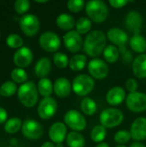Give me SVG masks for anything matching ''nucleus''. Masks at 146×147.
Returning <instances> with one entry per match:
<instances>
[{"label":"nucleus","instance_id":"obj_29","mask_svg":"<svg viewBox=\"0 0 146 147\" xmlns=\"http://www.w3.org/2000/svg\"><path fill=\"white\" fill-rule=\"evenodd\" d=\"M80 107L81 110L87 115H92L97 110V105L96 102L89 97H84L81 102Z\"/></svg>","mask_w":146,"mask_h":147},{"label":"nucleus","instance_id":"obj_31","mask_svg":"<svg viewBox=\"0 0 146 147\" xmlns=\"http://www.w3.org/2000/svg\"><path fill=\"white\" fill-rule=\"evenodd\" d=\"M17 90L16 84L13 81H6L0 86V95L3 97H10Z\"/></svg>","mask_w":146,"mask_h":147},{"label":"nucleus","instance_id":"obj_40","mask_svg":"<svg viewBox=\"0 0 146 147\" xmlns=\"http://www.w3.org/2000/svg\"><path fill=\"white\" fill-rule=\"evenodd\" d=\"M126 90L130 92V93H134L137 92V89H138V82L133 79V78H130L126 81Z\"/></svg>","mask_w":146,"mask_h":147},{"label":"nucleus","instance_id":"obj_50","mask_svg":"<svg viewBox=\"0 0 146 147\" xmlns=\"http://www.w3.org/2000/svg\"><path fill=\"white\" fill-rule=\"evenodd\" d=\"M0 36H1V34H0Z\"/></svg>","mask_w":146,"mask_h":147},{"label":"nucleus","instance_id":"obj_1","mask_svg":"<svg viewBox=\"0 0 146 147\" xmlns=\"http://www.w3.org/2000/svg\"><path fill=\"white\" fill-rule=\"evenodd\" d=\"M106 41L107 38L102 31L94 30L86 36L83 42V50L90 57L99 56L105 49Z\"/></svg>","mask_w":146,"mask_h":147},{"label":"nucleus","instance_id":"obj_4","mask_svg":"<svg viewBox=\"0 0 146 147\" xmlns=\"http://www.w3.org/2000/svg\"><path fill=\"white\" fill-rule=\"evenodd\" d=\"M124 115L117 109H106L100 115V122L105 128H113L121 124Z\"/></svg>","mask_w":146,"mask_h":147},{"label":"nucleus","instance_id":"obj_6","mask_svg":"<svg viewBox=\"0 0 146 147\" xmlns=\"http://www.w3.org/2000/svg\"><path fill=\"white\" fill-rule=\"evenodd\" d=\"M19 25L24 34L27 36H34L38 33L40 23L36 16L33 14H26L21 17Z\"/></svg>","mask_w":146,"mask_h":147},{"label":"nucleus","instance_id":"obj_24","mask_svg":"<svg viewBox=\"0 0 146 147\" xmlns=\"http://www.w3.org/2000/svg\"><path fill=\"white\" fill-rule=\"evenodd\" d=\"M129 44L132 49L136 53L143 54L146 51V40L141 34H133L129 40Z\"/></svg>","mask_w":146,"mask_h":147},{"label":"nucleus","instance_id":"obj_42","mask_svg":"<svg viewBox=\"0 0 146 147\" xmlns=\"http://www.w3.org/2000/svg\"><path fill=\"white\" fill-rule=\"evenodd\" d=\"M7 117H8V114H7L6 110L3 108L0 107V124H2L4 121H6Z\"/></svg>","mask_w":146,"mask_h":147},{"label":"nucleus","instance_id":"obj_3","mask_svg":"<svg viewBox=\"0 0 146 147\" xmlns=\"http://www.w3.org/2000/svg\"><path fill=\"white\" fill-rule=\"evenodd\" d=\"M85 10L89 19L97 23L103 22L108 15V9L106 3L101 0L89 1L86 3Z\"/></svg>","mask_w":146,"mask_h":147},{"label":"nucleus","instance_id":"obj_33","mask_svg":"<svg viewBox=\"0 0 146 147\" xmlns=\"http://www.w3.org/2000/svg\"><path fill=\"white\" fill-rule=\"evenodd\" d=\"M106 134V128L103 126H96L91 131L90 138L96 143H102L104 140Z\"/></svg>","mask_w":146,"mask_h":147},{"label":"nucleus","instance_id":"obj_28","mask_svg":"<svg viewBox=\"0 0 146 147\" xmlns=\"http://www.w3.org/2000/svg\"><path fill=\"white\" fill-rule=\"evenodd\" d=\"M103 56L107 62L108 63H115L120 56V50L114 45H109L105 47L103 51Z\"/></svg>","mask_w":146,"mask_h":147},{"label":"nucleus","instance_id":"obj_47","mask_svg":"<svg viewBox=\"0 0 146 147\" xmlns=\"http://www.w3.org/2000/svg\"><path fill=\"white\" fill-rule=\"evenodd\" d=\"M56 147H64V146H63V145H62V144H57Z\"/></svg>","mask_w":146,"mask_h":147},{"label":"nucleus","instance_id":"obj_36","mask_svg":"<svg viewBox=\"0 0 146 147\" xmlns=\"http://www.w3.org/2000/svg\"><path fill=\"white\" fill-rule=\"evenodd\" d=\"M53 62L57 67H59L60 69H64V68L67 67L70 61H69V59L66 54L59 52L53 55Z\"/></svg>","mask_w":146,"mask_h":147},{"label":"nucleus","instance_id":"obj_49","mask_svg":"<svg viewBox=\"0 0 146 147\" xmlns=\"http://www.w3.org/2000/svg\"><path fill=\"white\" fill-rule=\"evenodd\" d=\"M9 147H11V146H9Z\"/></svg>","mask_w":146,"mask_h":147},{"label":"nucleus","instance_id":"obj_35","mask_svg":"<svg viewBox=\"0 0 146 147\" xmlns=\"http://www.w3.org/2000/svg\"><path fill=\"white\" fill-rule=\"evenodd\" d=\"M6 44L9 47L14 49H19L22 47L23 40L16 34H10L6 38Z\"/></svg>","mask_w":146,"mask_h":147},{"label":"nucleus","instance_id":"obj_16","mask_svg":"<svg viewBox=\"0 0 146 147\" xmlns=\"http://www.w3.org/2000/svg\"><path fill=\"white\" fill-rule=\"evenodd\" d=\"M132 138L136 141H142L146 140V118H137L131 127Z\"/></svg>","mask_w":146,"mask_h":147},{"label":"nucleus","instance_id":"obj_41","mask_svg":"<svg viewBox=\"0 0 146 147\" xmlns=\"http://www.w3.org/2000/svg\"><path fill=\"white\" fill-rule=\"evenodd\" d=\"M128 3V0H109V4L115 9H120L126 5Z\"/></svg>","mask_w":146,"mask_h":147},{"label":"nucleus","instance_id":"obj_45","mask_svg":"<svg viewBox=\"0 0 146 147\" xmlns=\"http://www.w3.org/2000/svg\"><path fill=\"white\" fill-rule=\"evenodd\" d=\"M96 147H109L108 144V143H105V142H102L100 144H98Z\"/></svg>","mask_w":146,"mask_h":147},{"label":"nucleus","instance_id":"obj_32","mask_svg":"<svg viewBox=\"0 0 146 147\" xmlns=\"http://www.w3.org/2000/svg\"><path fill=\"white\" fill-rule=\"evenodd\" d=\"M91 21L87 17H81L76 22V31L80 34H87L91 28Z\"/></svg>","mask_w":146,"mask_h":147},{"label":"nucleus","instance_id":"obj_22","mask_svg":"<svg viewBox=\"0 0 146 147\" xmlns=\"http://www.w3.org/2000/svg\"><path fill=\"white\" fill-rule=\"evenodd\" d=\"M51 67H52V65H51L50 59L48 58H45V57L41 58L35 64V66H34L35 75L38 78H44L51 71Z\"/></svg>","mask_w":146,"mask_h":147},{"label":"nucleus","instance_id":"obj_10","mask_svg":"<svg viewBox=\"0 0 146 147\" xmlns=\"http://www.w3.org/2000/svg\"><path fill=\"white\" fill-rule=\"evenodd\" d=\"M57 109H58L57 102L55 101V99L49 96V97H44L40 101L37 111L39 116L41 119L48 120L55 115Z\"/></svg>","mask_w":146,"mask_h":147},{"label":"nucleus","instance_id":"obj_23","mask_svg":"<svg viewBox=\"0 0 146 147\" xmlns=\"http://www.w3.org/2000/svg\"><path fill=\"white\" fill-rule=\"evenodd\" d=\"M56 23L57 26L63 30L71 31V29H72L76 26V22L74 17L66 13H62L59 15L56 19Z\"/></svg>","mask_w":146,"mask_h":147},{"label":"nucleus","instance_id":"obj_37","mask_svg":"<svg viewBox=\"0 0 146 147\" xmlns=\"http://www.w3.org/2000/svg\"><path fill=\"white\" fill-rule=\"evenodd\" d=\"M132 138L131 133L126 130H120L117 132L114 135V141L120 145H124L127 143Z\"/></svg>","mask_w":146,"mask_h":147},{"label":"nucleus","instance_id":"obj_13","mask_svg":"<svg viewBox=\"0 0 146 147\" xmlns=\"http://www.w3.org/2000/svg\"><path fill=\"white\" fill-rule=\"evenodd\" d=\"M64 44L66 49L71 53L78 52L83 46V39L76 30H71L64 35Z\"/></svg>","mask_w":146,"mask_h":147},{"label":"nucleus","instance_id":"obj_17","mask_svg":"<svg viewBox=\"0 0 146 147\" xmlns=\"http://www.w3.org/2000/svg\"><path fill=\"white\" fill-rule=\"evenodd\" d=\"M126 25L130 31L134 33V34H139L143 25L141 15L135 10L130 11L126 17Z\"/></svg>","mask_w":146,"mask_h":147},{"label":"nucleus","instance_id":"obj_20","mask_svg":"<svg viewBox=\"0 0 146 147\" xmlns=\"http://www.w3.org/2000/svg\"><path fill=\"white\" fill-rule=\"evenodd\" d=\"M71 90V85L70 81L65 78H59L56 79L53 84V91L57 96L65 98L68 96Z\"/></svg>","mask_w":146,"mask_h":147},{"label":"nucleus","instance_id":"obj_11","mask_svg":"<svg viewBox=\"0 0 146 147\" xmlns=\"http://www.w3.org/2000/svg\"><path fill=\"white\" fill-rule=\"evenodd\" d=\"M22 132L28 140H38L43 134V128L38 121L28 119L22 122Z\"/></svg>","mask_w":146,"mask_h":147},{"label":"nucleus","instance_id":"obj_18","mask_svg":"<svg viewBox=\"0 0 146 147\" xmlns=\"http://www.w3.org/2000/svg\"><path fill=\"white\" fill-rule=\"evenodd\" d=\"M126 98V91L122 87L116 86L110 89L106 96V100L108 104L113 106H117L121 104Z\"/></svg>","mask_w":146,"mask_h":147},{"label":"nucleus","instance_id":"obj_39","mask_svg":"<svg viewBox=\"0 0 146 147\" xmlns=\"http://www.w3.org/2000/svg\"><path fill=\"white\" fill-rule=\"evenodd\" d=\"M85 5L84 1L83 0H70L67 2V9L71 12H79L81 11Z\"/></svg>","mask_w":146,"mask_h":147},{"label":"nucleus","instance_id":"obj_5","mask_svg":"<svg viewBox=\"0 0 146 147\" xmlns=\"http://www.w3.org/2000/svg\"><path fill=\"white\" fill-rule=\"evenodd\" d=\"M95 82L90 76L81 74L76 77L72 83V90L75 94L80 96H85L94 89Z\"/></svg>","mask_w":146,"mask_h":147},{"label":"nucleus","instance_id":"obj_46","mask_svg":"<svg viewBox=\"0 0 146 147\" xmlns=\"http://www.w3.org/2000/svg\"><path fill=\"white\" fill-rule=\"evenodd\" d=\"M36 3H46L47 1L46 0H42V1H40V0H35Z\"/></svg>","mask_w":146,"mask_h":147},{"label":"nucleus","instance_id":"obj_26","mask_svg":"<svg viewBox=\"0 0 146 147\" xmlns=\"http://www.w3.org/2000/svg\"><path fill=\"white\" fill-rule=\"evenodd\" d=\"M38 92L44 97H49L53 91V85L50 79L44 78H41L37 85Z\"/></svg>","mask_w":146,"mask_h":147},{"label":"nucleus","instance_id":"obj_8","mask_svg":"<svg viewBox=\"0 0 146 147\" xmlns=\"http://www.w3.org/2000/svg\"><path fill=\"white\" fill-rule=\"evenodd\" d=\"M39 43L42 49L49 53H54L60 47V39L59 35L51 31L43 33L39 38Z\"/></svg>","mask_w":146,"mask_h":147},{"label":"nucleus","instance_id":"obj_38","mask_svg":"<svg viewBox=\"0 0 146 147\" xmlns=\"http://www.w3.org/2000/svg\"><path fill=\"white\" fill-rule=\"evenodd\" d=\"M15 10L17 14L23 15L25 14L30 7V3L28 0H16L15 2Z\"/></svg>","mask_w":146,"mask_h":147},{"label":"nucleus","instance_id":"obj_21","mask_svg":"<svg viewBox=\"0 0 146 147\" xmlns=\"http://www.w3.org/2000/svg\"><path fill=\"white\" fill-rule=\"evenodd\" d=\"M133 71L139 78H146V53L140 54L133 62Z\"/></svg>","mask_w":146,"mask_h":147},{"label":"nucleus","instance_id":"obj_27","mask_svg":"<svg viewBox=\"0 0 146 147\" xmlns=\"http://www.w3.org/2000/svg\"><path fill=\"white\" fill-rule=\"evenodd\" d=\"M84 139L83 135L77 132H71L66 137V144L68 147H84Z\"/></svg>","mask_w":146,"mask_h":147},{"label":"nucleus","instance_id":"obj_14","mask_svg":"<svg viewBox=\"0 0 146 147\" xmlns=\"http://www.w3.org/2000/svg\"><path fill=\"white\" fill-rule=\"evenodd\" d=\"M33 58L32 51L28 47H22L15 53L13 56V61L18 68H24L32 63Z\"/></svg>","mask_w":146,"mask_h":147},{"label":"nucleus","instance_id":"obj_2","mask_svg":"<svg viewBox=\"0 0 146 147\" xmlns=\"http://www.w3.org/2000/svg\"><path fill=\"white\" fill-rule=\"evenodd\" d=\"M17 96L23 106L27 108L34 107L38 101V90L34 83L28 81L22 84L18 89Z\"/></svg>","mask_w":146,"mask_h":147},{"label":"nucleus","instance_id":"obj_30","mask_svg":"<svg viewBox=\"0 0 146 147\" xmlns=\"http://www.w3.org/2000/svg\"><path fill=\"white\" fill-rule=\"evenodd\" d=\"M22 122L21 119H19L17 117H12L5 122L4 130L7 134H14L19 131V129L22 127Z\"/></svg>","mask_w":146,"mask_h":147},{"label":"nucleus","instance_id":"obj_43","mask_svg":"<svg viewBox=\"0 0 146 147\" xmlns=\"http://www.w3.org/2000/svg\"><path fill=\"white\" fill-rule=\"evenodd\" d=\"M130 147H146V146L144 145V144H142V143H140V142L137 141V142L133 143Z\"/></svg>","mask_w":146,"mask_h":147},{"label":"nucleus","instance_id":"obj_15","mask_svg":"<svg viewBox=\"0 0 146 147\" xmlns=\"http://www.w3.org/2000/svg\"><path fill=\"white\" fill-rule=\"evenodd\" d=\"M67 134L66 126L60 121L53 123L48 132V135L50 140L55 144H62L63 141L65 140Z\"/></svg>","mask_w":146,"mask_h":147},{"label":"nucleus","instance_id":"obj_48","mask_svg":"<svg viewBox=\"0 0 146 147\" xmlns=\"http://www.w3.org/2000/svg\"><path fill=\"white\" fill-rule=\"evenodd\" d=\"M116 147H126V146H124V145H119V146H117Z\"/></svg>","mask_w":146,"mask_h":147},{"label":"nucleus","instance_id":"obj_9","mask_svg":"<svg viewBox=\"0 0 146 147\" xmlns=\"http://www.w3.org/2000/svg\"><path fill=\"white\" fill-rule=\"evenodd\" d=\"M127 108L135 113L144 112L146 110V94L141 92L129 93L126 98Z\"/></svg>","mask_w":146,"mask_h":147},{"label":"nucleus","instance_id":"obj_34","mask_svg":"<svg viewBox=\"0 0 146 147\" xmlns=\"http://www.w3.org/2000/svg\"><path fill=\"white\" fill-rule=\"evenodd\" d=\"M10 78L12 81L15 84H24L28 79V74L25 71V70L17 67L12 70L10 73Z\"/></svg>","mask_w":146,"mask_h":147},{"label":"nucleus","instance_id":"obj_25","mask_svg":"<svg viewBox=\"0 0 146 147\" xmlns=\"http://www.w3.org/2000/svg\"><path fill=\"white\" fill-rule=\"evenodd\" d=\"M87 63V58L83 54H77L74 55L69 62V66L73 71H82Z\"/></svg>","mask_w":146,"mask_h":147},{"label":"nucleus","instance_id":"obj_7","mask_svg":"<svg viewBox=\"0 0 146 147\" xmlns=\"http://www.w3.org/2000/svg\"><path fill=\"white\" fill-rule=\"evenodd\" d=\"M65 123L74 131H82L86 127L87 122L83 115L75 109L67 111L64 117Z\"/></svg>","mask_w":146,"mask_h":147},{"label":"nucleus","instance_id":"obj_19","mask_svg":"<svg viewBox=\"0 0 146 147\" xmlns=\"http://www.w3.org/2000/svg\"><path fill=\"white\" fill-rule=\"evenodd\" d=\"M108 40L114 43V45L118 46L119 47H123L128 41V35L127 34L120 28H113L108 31Z\"/></svg>","mask_w":146,"mask_h":147},{"label":"nucleus","instance_id":"obj_12","mask_svg":"<svg viewBox=\"0 0 146 147\" xmlns=\"http://www.w3.org/2000/svg\"><path fill=\"white\" fill-rule=\"evenodd\" d=\"M88 71L90 76L96 79H103L108 74V67L106 62L101 59H93L88 64Z\"/></svg>","mask_w":146,"mask_h":147},{"label":"nucleus","instance_id":"obj_44","mask_svg":"<svg viewBox=\"0 0 146 147\" xmlns=\"http://www.w3.org/2000/svg\"><path fill=\"white\" fill-rule=\"evenodd\" d=\"M40 147H56L54 146L53 143L52 142H45L44 144H42V146Z\"/></svg>","mask_w":146,"mask_h":147}]
</instances>
